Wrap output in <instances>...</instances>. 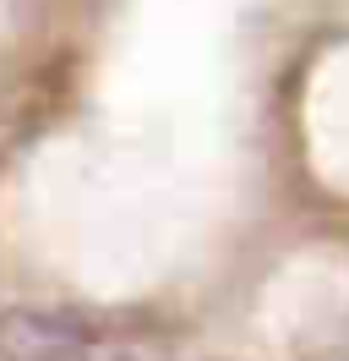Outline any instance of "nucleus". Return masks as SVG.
I'll return each instance as SVG.
<instances>
[{
    "label": "nucleus",
    "instance_id": "obj_1",
    "mask_svg": "<svg viewBox=\"0 0 349 361\" xmlns=\"http://www.w3.org/2000/svg\"><path fill=\"white\" fill-rule=\"evenodd\" d=\"M0 356L6 361H115V345L99 329H87L82 317L6 312L0 317Z\"/></svg>",
    "mask_w": 349,
    "mask_h": 361
}]
</instances>
